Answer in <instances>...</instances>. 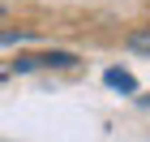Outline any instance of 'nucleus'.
I'll use <instances>...</instances> for the list:
<instances>
[{"label":"nucleus","mask_w":150,"mask_h":142,"mask_svg":"<svg viewBox=\"0 0 150 142\" xmlns=\"http://www.w3.org/2000/svg\"><path fill=\"white\" fill-rule=\"evenodd\" d=\"M137 103H142V108H146V112H150V95H137Z\"/></svg>","instance_id":"nucleus-5"},{"label":"nucleus","mask_w":150,"mask_h":142,"mask_svg":"<svg viewBox=\"0 0 150 142\" xmlns=\"http://www.w3.org/2000/svg\"><path fill=\"white\" fill-rule=\"evenodd\" d=\"M81 56L69 52V47H47V52H22V56H13L4 65V73H39V69H77Z\"/></svg>","instance_id":"nucleus-1"},{"label":"nucleus","mask_w":150,"mask_h":142,"mask_svg":"<svg viewBox=\"0 0 150 142\" xmlns=\"http://www.w3.org/2000/svg\"><path fill=\"white\" fill-rule=\"evenodd\" d=\"M0 17H4V9H0Z\"/></svg>","instance_id":"nucleus-6"},{"label":"nucleus","mask_w":150,"mask_h":142,"mask_svg":"<svg viewBox=\"0 0 150 142\" xmlns=\"http://www.w3.org/2000/svg\"><path fill=\"white\" fill-rule=\"evenodd\" d=\"M103 82L112 86V91H120V95H137L142 86H137V78L129 69H120V65H112V69H103Z\"/></svg>","instance_id":"nucleus-2"},{"label":"nucleus","mask_w":150,"mask_h":142,"mask_svg":"<svg viewBox=\"0 0 150 142\" xmlns=\"http://www.w3.org/2000/svg\"><path fill=\"white\" fill-rule=\"evenodd\" d=\"M129 52H137V56H146L150 60V26H142V30H129Z\"/></svg>","instance_id":"nucleus-3"},{"label":"nucleus","mask_w":150,"mask_h":142,"mask_svg":"<svg viewBox=\"0 0 150 142\" xmlns=\"http://www.w3.org/2000/svg\"><path fill=\"white\" fill-rule=\"evenodd\" d=\"M0 142H4V138H0Z\"/></svg>","instance_id":"nucleus-7"},{"label":"nucleus","mask_w":150,"mask_h":142,"mask_svg":"<svg viewBox=\"0 0 150 142\" xmlns=\"http://www.w3.org/2000/svg\"><path fill=\"white\" fill-rule=\"evenodd\" d=\"M30 30H17V26H13V30H0V47H13V43H30Z\"/></svg>","instance_id":"nucleus-4"}]
</instances>
